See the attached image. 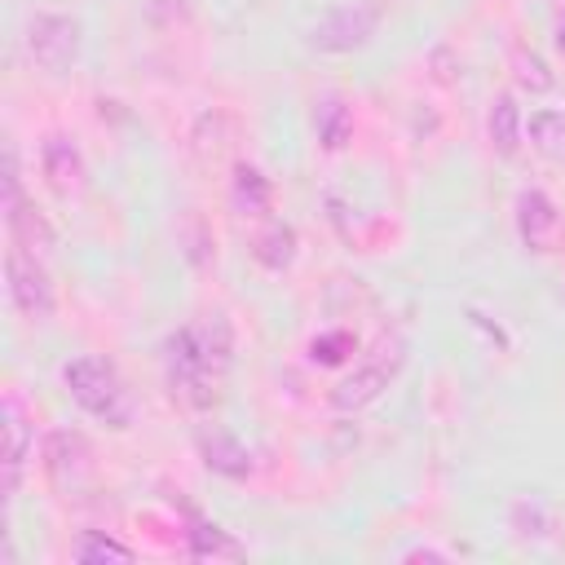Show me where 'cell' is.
Here are the masks:
<instances>
[{"mask_svg": "<svg viewBox=\"0 0 565 565\" xmlns=\"http://www.w3.org/2000/svg\"><path fill=\"white\" fill-rule=\"evenodd\" d=\"M22 44H26V57L49 71V75H62L75 66L79 57V44H84V26L79 18L71 13H35L22 31Z\"/></svg>", "mask_w": 565, "mask_h": 565, "instance_id": "3957f363", "label": "cell"}, {"mask_svg": "<svg viewBox=\"0 0 565 565\" xmlns=\"http://www.w3.org/2000/svg\"><path fill=\"white\" fill-rule=\"evenodd\" d=\"M71 556L79 561V565H106V561H132V547L128 543H119V539H110V534H102V530H84L79 539H75V547H71Z\"/></svg>", "mask_w": 565, "mask_h": 565, "instance_id": "ac0fdd59", "label": "cell"}, {"mask_svg": "<svg viewBox=\"0 0 565 565\" xmlns=\"http://www.w3.org/2000/svg\"><path fill=\"white\" fill-rule=\"evenodd\" d=\"M4 225H9V238H13V247H22V252H31V256H49L53 252V243H57V234H53V225H49V216L22 194L18 203H9L4 207Z\"/></svg>", "mask_w": 565, "mask_h": 565, "instance_id": "8fae6325", "label": "cell"}, {"mask_svg": "<svg viewBox=\"0 0 565 565\" xmlns=\"http://www.w3.org/2000/svg\"><path fill=\"white\" fill-rule=\"evenodd\" d=\"M4 287H9V300L22 318H31V322L53 318L57 296H53V282H49V269L40 265V256H31L22 247H9L4 252Z\"/></svg>", "mask_w": 565, "mask_h": 565, "instance_id": "5b68a950", "label": "cell"}, {"mask_svg": "<svg viewBox=\"0 0 565 565\" xmlns=\"http://www.w3.org/2000/svg\"><path fill=\"white\" fill-rule=\"evenodd\" d=\"M486 132H490V141H494L499 154H516V146H521V106H516L512 93H499V97L490 102Z\"/></svg>", "mask_w": 565, "mask_h": 565, "instance_id": "5bb4252c", "label": "cell"}, {"mask_svg": "<svg viewBox=\"0 0 565 565\" xmlns=\"http://www.w3.org/2000/svg\"><path fill=\"white\" fill-rule=\"evenodd\" d=\"M556 49H561V53H565V18H561V22H556Z\"/></svg>", "mask_w": 565, "mask_h": 565, "instance_id": "603a6c76", "label": "cell"}, {"mask_svg": "<svg viewBox=\"0 0 565 565\" xmlns=\"http://www.w3.org/2000/svg\"><path fill=\"white\" fill-rule=\"evenodd\" d=\"M516 84L530 93H547L556 84V75L547 71V62L539 53H516Z\"/></svg>", "mask_w": 565, "mask_h": 565, "instance_id": "44dd1931", "label": "cell"}, {"mask_svg": "<svg viewBox=\"0 0 565 565\" xmlns=\"http://www.w3.org/2000/svg\"><path fill=\"white\" fill-rule=\"evenodd\" d=\"M406 561H446V552H437V547H411Z\"/></svg>", "mask_w": 565, "mask_h": 565, "instance_id": "7402d4cb", "label": "cell"}, {"mask_svg": "<svg viewBox=\"0 0 565 565\" xmlns=\"http://www.w3.org/2000/svg\"><path fill=\"white\" fill-rule=\"evenodd\" d=\"M230 199H234V212L265 216L269 212V199H274V185H269V177L256 163H238L234 168V181H230Z\"/></svg>", "mask_w": 565, "mask_h": 565, "instance_id": "4fadbf2b", "label": "cell"}, {"mask_svg": "<svg viewBox=\"0 0 565 565\" xmlns=\"http://www.w3.org/2000/svg\"><path fill=\"white\" fill-rule=\"evenodd\" d=\"M199 455L216 477H230V481H243L256 472V455L247 450V441H238L225 428H199Z\"/></svg>", "mask_w": 565, "mask_h": 565, "instance_id": "9c48e42d", "label": "cell"}, {"mask_svg": "<svg viewBox=\"0 0 565 565\" xmlns=\"http://www.w3.org/2000/svg\"><path fill=\"white\" fill-rule=\"evenodd\" d=\"M35 441H31V428L18 411L13 397H4V499H13L22 490V472H26V459H31Z\"/></svg>", "mask_w": 565, "mask_h": 565, "instance_id": "7c38bea8", "label": "cell"}, {"mask_svg": "<svg viewBox=\"0 0 565 565\" xmlns=\"http://www.w3.org/2000/svg\"><path fill=\"white\" fill-rule=\"evenodd\" d=\"M40 168H44V181L53 185V194L71 199V194L84 190V177H88L84 154H79V146H75L71 137H62V132H49V137L40 141Z\"/></svg>", "mask_w": 565, "mask_h": 565, "instance_id": "52a82bcc", "label": "cell"}, {"mask_svg": "<svg viewBox=\"0 0 565 565\" xmlns=\"http://www.w3.org/2000/svg\"><path fill=\"white\" fill-rule=\"evenodd\" d=\"M252 256H256V265H265L269 274H282V269L296 260V230L282 225V221L265 225V230L256 234V243H252Z\"/></svg>", "mask_w": 565, "mask_h": 565, "instance_id": "9a60e30c", "label": "cell"}, {"mask_svg": "<svg viewBox=\"0 0 565 565\" xmlns=\"http://www.w3.org/2000/svg\"><path fill=\"white\" fill-rule=\"evenodd\" d=\"M313 128H318L322 150H344L349 137H353V110L340 97H322L313 106Z\"/></svg>", "mask_w": 565, "mask_h": 565, "instance_id": "2e32d148", "label": "cell"}, {"mask_svg": "<svg viewBox=\"0 0 565 565\" xmlns=\"http://www.w3.org/2000/svg\"><path fill=\"white\" fill-rule=\"evenodd\" d=\"M62 384H66L71 402H75L84 415L102 419L106 428H128V424H132V397H128L119 371H115L106 358H93V353L71 358V362L62 366Z\"/></svg>", "mask_w": 565, "mask_h": 565, "instance_id": "7a4b0ae2", "label": "cell"}, {"mask_svg": "<svg viewBox=\"0 0 565 565\" xmlns=\"http://www.w3.org/2000/svg\"><path fill=\"white\" fill-rule=\"evenodd\" d=\"M190 556L194 561H216V556H225V561H238L243 556V543L230 534V530H221V525H212V521H194L190 525Z\"/></svg>", "mask_w": 565, "mask_h": 565, "instance_id": "e0dca14e", "label": "cell"}, {"mask_svg": "<svg viewBox=\"0 0 565 565\" xmlns=\"http://www.w3.org/2000/svg\"><path fill=\"white\" fill-rule=\"evenodd\" d=\"M375 26H380V4L375 0H344V4H331L309 26V49H318V53H353V49L371 44Z\"/></svg>", "mask_w": 565, "mask_h": 565, "instance_id": "277c9868", "label": "cell"}, {"mask_svg": "<svg viewBox=\"0 0 565 565\" xmlns=\"http://www.w3.org/2000/svg\"><path fill=\"white\" fill-rule=\"evenodd\" d=\"M88 459H93V446L84 433L75 428H57L44 437V468L57 486H75L84 472H88Z\"/></svg>", "mask_w": 565, "mask_h": 565, "instance_id": "30bf717a", "label": "cell"}, {"mask_svg": "<svg viewBox=\"0 0 565 565\" xmlns=\"http://www.w3.org/2000/svg\"><path fill=\"white\" fill-rule=\"evenodd\" d=\"M516 234L534 252H552L561 238V212L543 190H521L516 194Z\"/></svg>", "mask_w": 565, "mask_h": 565, "instance_id": "ba28073f", "label": "cell"}, {"mask_svg": "<svg viewBox=\"0 0 565 565\" xmlns=\"http://www.w3.org/2000/svg\"><path fill=\"white\" fill-rule=\"evenodd\" d=\"M230 358H234V331L221 313L172 331L163 340V366H168L172 397H181L194 411L216 406V384H221Z\"/></svg>", "mask_w": 565, "mask_h": 565, "instance_id": "6da1fadb", "label": "cell"}, {"mask_svg": "<svg viewBox=\"0 0 565 565\" xmlns=\"http://www.w3.org/2000/svg\"><path fill=\"white\" fill-rule=\"evenodd\" d=\"M525 132H530V146L539 154L565 159V115L561 110H534L530 124H525Z\"/></svg>", "mask_w": 565, "mask_h": 565, "instance_id": "d6986e66", "label": "cell"}, {"mask_svg": "<svg viewBox=\"0 0 565 565\" xmlns=\"http://www.w3.org/2000/svg\"><path fill=\"white\" fill-rule=\"evenodd\" d=\"M402 362H406V344L402 340H384L353 375H344L340 384H335V393H331V406L335 411H362V406H371L388 384H393V375L402 371Z\"/></svg>", "mask_w": 565, "mask_h": 565, "instance_id": "8992f818", "label": "cell"}, {"mask_svg": "<svg viewBox=\"0 0 565 565\" xmlns=\"http://www.w3.org/2000/svg\"><path fill=\"white\" fill-rule=\"evenodd\" d=\"M353 349H358V340H353L349 331H322V335L309 340V362H318V366H340Z\"/></svg>", "mask_w": 565, "mask_h": 565, "instance_id": "ffe728a7", "label": "cell"}]
</instances>
